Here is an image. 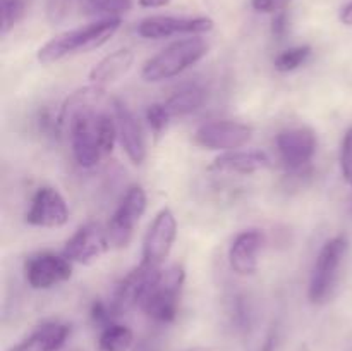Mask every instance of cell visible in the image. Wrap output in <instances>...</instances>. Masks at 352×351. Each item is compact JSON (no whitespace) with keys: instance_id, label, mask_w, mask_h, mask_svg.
I'll use <instances>...</instances> for the list:
<instances>
[{"instance_id":"44dd1931","label":"cell","mask_w":352,"mask_h":351,"mask_svg":"<svg viewBox=\"0 0 352 351\" xmlns=\"http://www.w3.org/2000/svg\"><path fill=\"white\" fill-rule=\"evenodd\" d=\"M134 334L129 327L112 323L105 327L98 337V351H129Z\"/></svg>"},{"instance_id":"3957f363","label":"cell","mask_w":352,"mask_h":351,"mask_svg":"<svg viewBox=\"0 0 352 351\" xmlns=\"http://www.w3.org/2000/svg\"><path fill=\"white\" fill-rule=\"evenodd\" d=\"M184 277V268L181 265H172L165 270L158 268L148 282L140 308L157 322H172L177 315Z\"/></svg>"},{"instance_id":"83f0119b","label":"cell","mask_w":352,"mask_h":351,"mask_svg":"<svg viewBox=\"0 0 352 351\" xmlns=\"http://www.w3.org/2000/svg\"><path fill=\"white\" fill-rule=\"evenodd\" d=\"M113 312L110 306H107L105 303L102 301H95L91 306V319L96 326H103V329L109 326H112V319H113Z\"/></svg>"},{"instance_id":"30bf717a","label":"cell","mask_w":352,"mask_h":351,"mask_svg":"<svg viewBox=\"0 0 352 351\" xmlns=\"http://www.w3.org/2000/svg\"><path fill=\"white\" fill-rule=\"evenodd\" d=\"M109 233L100 224L89 222L79 227L67 240L64 257L76 264H89L110 250Z\"/></svg>"},{"instance_id":"2e32d148","label":"cell","mask_w":352,"mask_h":351,"mask_svg":"<svg viewBox=\"0 0 352 351\" xmlns=\"http://www.w3.org/2000/svg\"><path fill=\"white\" fill-rule=\"evenodd\" d=\"M265 243L263 233L256 229L237 234L229 250V264L239 275H251L258 268V253Z\"/></svg>"},{"instance_id":"484cf974","label":"cell","mask_w":352,"mask_h":351,"mask_svg":"<svg viewBox=\"0 0 352 351\" xmlns=\"http://www.w3.org/2000/svg\"><path fill=\"white\" fill-rule=\"evenodd\" d=\"M170 117L172 116L167 110V107H165V103H153V105L148 107L146 110V120L157 136L167 127Z\"/></svg>"},{"instance_id":"4316f807","label":"cell","mask_w":352,"mask_h":351,"mask_svg":"<svg viewBox=\"0 0 352 351\" xmlns=\"http://www.w3.org/2000/svg\"><path fill=\"white\" fill-rule=\"evenodd\" d=\"M340 167L346 181L352 186V127L344 134L342 148H340Z\"/></svg>"},{"instance_id":"d6a6232c","label":"cell","mask_w":352,"mask_h":351,"mask_svg":"<svg viewBox=\"0 0 352 351\" xmlns=\"http://www.w3.org/2000/svg\"><path fill=\"white\" fill-rule=\"evenodd\" d=\"M263 351H274V337H270V339L267 341V344H265Z\"/></svg>"},{"instance_id":"d6986e66","label":"cell","mask_w":352,"mask_h":351,"mask_svg":"<svg viewBox=\"0 0 352 351\" xmlns=\"http://www.w3.org/2000/svg\"><path fill=\"white\" fill-rule=\"evenodd\" d=\"M134 62L133 52L122 48V50H117L113 54L107 55L105 58L98 62L95 67L89 72V79L93 81V85L103 86L109 85V83L117 81V79L122 78L127 71L131 69Z\"/></svg>"},{"instance_id":"8992f818","label":"cell","mask_w":352,"mask_h":351,"mask_svg":"<svg viewBox=\"0 0 352 351\" xmlns=\"http://www.w3.org/2000/svg\"><path fill=\"white\" fill-rule=\"evenodd\" d=\"M146 210V193L141 186H133L127 189L122 202L110 219L107 233H109L110 244L113 248H126L133 237L134 227L143 217Z\"/></svg>"},{"instance_id":"ffe728a7","label":"cell","mask_w":352,"mask_h":351,"mask_svg":"<svg viewBox=\"0 0 352 351\" xmlns=\"http://www.w3.org/2000/svg\"><path fill=\"white\" fill-rule=\"evenodd\" d=\"M203 102H205V89L198 85H188L179 88L165 102V107L170 112V116H186V114L199 109Z\"/></svg>"},{"instance_id":"7a4b0ae2","label":"cell","mask_w":352,"mask_h":351,"mask_svg":"<svg viewBox=\"0 0 352 351\" xmlns=\"http://www.w3.org/2000/svg\"><path fill=\"white\" fill-rule=\"evenodd\" d=\"M120 24H122L120 17H105V19H100L96 23L78 28V30L58 34L38 50V61L41 64H52V62L60 61L67 55L95 50V48L107 43L117 33Z\"/></svg>"},{"instance_id":"f1b7e54d","label":"cell","mask_w":352,"mask_h":351,"mask_svg":"<svg viewBox=\"0 0 352 351\" xmlns=\"http://www.w3.org/2000/svg\"><path fill=\"white\" fill-rule=\"evenodd\" d=\"M292 0H251V7L263 14H278L291 3Z\"/></svg>"},{"instance_id":"ac0fdd59","label":"cell","mask_w":352,"mask_h":351,"mask_svg":"<svg viewBox=\"0 0 352 351\" xmlns=\"http://www.w3.org/2000/svg\"><path fill=\"white\" fill-rule=\"evenodd\" d=\"M69 332L71 329L65 323H43L34 332H31V336L10 348L9 351H57L64 346Z\"/></svg>"},{"instance_id":"4fadbf2b","label":"cell","mask_w":352,"mask_h":351,"mask_svg":"<svg viewBox=\"0 0 352 351\" xmlns=\"http://www.w3.org/2000/svg\"><path fill=\"white\" fill-rule=\"evenodd\" d=\"M69 220V209L60 193L50 186H43L34 193L26 222L36 227H62Z\"/></svg>"},{"instance_id":"4dcf8cb0","label":"cell","mask_w":352,"mask_h":351,"mask_svg":"<svg viewBox=\"0 0 352 351\" xmlns=\"http://www.w3.org/2000/svg\"><path fill=\"white\" fill-rule=\"evenodd\" d=\"M172 0H140V6L144 7V9H157V7H165L168 6Z\"/></svg>"},{"instance_id":"9c48e42d","label":"cell","mask_w":352,"mask_h":351,"mask_svg":"<svg viewBox=\"0 0 352 351\" xmlns=\"http://www.w3.org/2000/svg\"><path fill=\"white\" fill-rule=\"evenodd\" d=\"M253 136V127L234 120H212L198 127L196 145L208 150H236L244 147Z\"/></svg>"},{"instance_id":"277c9868","label":"cell","mask_w":352,"mask_h":351,"mask_svg":"<svg viewBox=\"0 0 352 351\" xmlns=\"http://www.w3.org/2000/svg\"><path fill=\"white\" fill-rule=\"evenodd\" d=\"M208 52V43L203 38H188V40L175 41L168 45L167 48L151 57L146 64L143 65L144 81H164L174 76L181 74L192 64L201 61Z\"/></svg>"},{"instance_id":"f546056e","label":"cell","mask_w":352,"mask_h":351,"mask_svg":"<svg viewBox=\"0 0 352 351\" xmlns=\"http://www.w3.org/2000/svg\"><path fill=\"white\" fill-rule=\"evenodd\" d=\"M275 36H282L287 31V14L278 12L274 19V26H272Z\"/></svg>"},{"instance_id":"8fae6325","label":"cell","mask_w":352,"mask_h":351,"mask_svg":"<svg viewBox=\"0 0 352 351\" xmlns=\"http://www.w3.org/2000/svg\"><path fill=\"white\" fill-rule=\"evenodd\" d=\"M212 30L213 21L210 17L153 16L141 21L138 26V33L150 40H160L175 34H201Z\"/></svg>"},{"instance_id":"e0dca14e","label":"cell","mask_w":352,"mask_h":351,"mask_svg":"<svg viewBox=\"0 0 352 351\" xmlns=\"http://www.w3.org/2000/svg\"><path fill=\"white\" fill-rule=\"evenodd\" d=\"M270 165V157L265 151L232 150L217 157L212 169L219 172H229V174H253V172L268 169Z\"/></svg>"},{"instance_id":"7402d4cb","label":"cell","mask_w":352,"mask_h":351,"mask_svg":"<svg viewBox=\"0 0 352 351\" xmlns=\"http://www.w3.org/2000/svg\"><path fill=\"white\" fill-rule=\"evenodd\" d=\"M133 0H79V12L88 16H107L119 17L120 12H126Z\"/></svg>"},{"instance_id":"6da1fadb","label":"cell","mask_w":352,"mask_h":351,"mask_svg":"<svg viewBox=\"0 0 352 351\" xmlns=\"http://www.w3.org/2000/svg\"><path fill=\"white\" fill-rule=\"evenodd\" d=\"M102 86L76 92L62 107L58 120L67 123L72 153L81 167H93L109 157L117 140L116 117L102 110Z\"/></svg>"},{"instance_id":"5bb4252c","label":"cell","mask_w":352,"mask_h":351,"mask_svg":"<svg viewBox=\"0 0 352 351\" xmlns=\"http://www.w3.org/2000/svg\"><path fill=\"white\" fill-rule=\"evenodd\" d=\"M112 105L117 124V138L131 162L140 165L146 157V145H144L141 124L138 123L136 116L127 109L126 103H122L120 100H113Z\"/></svg>"},{"instance_id":"52a82bcc","label":"cell","mask_w":352,"mask_h":351,"mask_svg":"<svg viewBox=\"0 0 352 351\" xmlns=\"http://www.w3.org/2000/svg\"><path fill=\"white\" fill-rule=\"evenodd\" d=\"M175 236H177V220L174 213L170 209L160 210L144 236L141 264L150 268H160L170 253Z\"/></svg>"},{"instance_id":"7c38bea8","label":"cell","mask_w":352,"mask_h":351,"mask_svg":"<svg viewBox=\"0 0 352 351\" xmlns=\"http://www.w3.org/2000/svg\"><path fill=\"white\" fill-rule=\"evenodd\" d=\"M277 150L289 171H299L309 164L316 151V136L309 127H291L278 133Z\"/></svg>"},{"instance_id":"ba28073f","label":"cell","mask_w":352,"mask_h":351,"mask_svg":"<svg viewBox=\"0 0 352 351\" xmlns=\"http://www.w3.org/2000/svg\"><path fill=\"white\" fill-rule=\"evenodd\" d=\"M71 274V260L64 255H55L50 251L31 255L24 264V275L33 289H50L67 281Z\"/></svg>"},{"instance_id":"603a6c76","label":"cell","mask_w":352,"mask_h":351,"mask_svg":"<svg viewBox=\"0 0 352 351\" xmlns=\"http://www.w3.org/2000/svg\"><path fill=\"white\" fill-rule=\"evenodd\" d=\"M311 55V47L309 45H301V47H292L289 50H284L275 58V69L280 72L294 71L301 67Z\"/></svg>"},{"instance_id":"d4e9b609","label":"cell","mask_w":352,"mask_h":351,"mask_svg":"<svg viewBox=\"0 0 352 351\" xmlns=\"http://www.w3.org/2000/svg\"><path fill=\"white\" fill-rule=\"evenodd\" d=\"M2 3V33L16 26L26 9V0H0Z\"/></svg>"},{"instance_id":"1f68e13d","label":"cell","mask_w":352,"mask_h":351,"mask_svg":"<svg viewBox=\"0 0 352 351\" xmlns=\"http://www.w3.org/2000/svg\"><path fill=\"white\" fill-rule=\"evenodd\" d=\"M340 21H342L344 24H347V26H352V2L347 3L342 9V12H340Z\"/></svg>"},{"instance_id":"cb8c5ba5","label":"cell","mask_w":352,"mask_h":351,"mask_svg":"<svg viewBox=\"0 0 352 351\" xmlns=\"http://www.w3.org/2000/svg\"><path fill=\"white\" fill-rule=\"evenodd\" d=\"M79 12V0H48L47 16L54 24H62Z\"/></svg>"},{"instance_id":"5b68a950","label":"cell","mask_w":352,"mask_h":351,"mask_svg":"<svg viewBox=\"0 0 352 351\" xmlns=\"http://www.w3.org/2000/svg\"><path fill=\"white\" fill-rule=\"evenodd\" d=\"M347 237L344 234L332 237L323 244L320 255L316 257L315 267L311 272L308 296L311 303H323L336 284L340 264L347 253Z\"/></svg>"},{"instance_id":"9a60e30c","label":"cell","mask_w":352,"mask_h":351,"mask_svg":"<svg viewBox=\"0 0 352 351\" xmlns=\"http://www.w3.org/2000/svg\"><path fill=\"white\" fill-rule=\"evenodd\" d=\"M157 270L158 268H150L146 265L140 264L116 286L112 301H110V308H112L113 315H120L127 310L140 306L148 282H150V279L153 277Z\"/></svg>"}]
</instances>
